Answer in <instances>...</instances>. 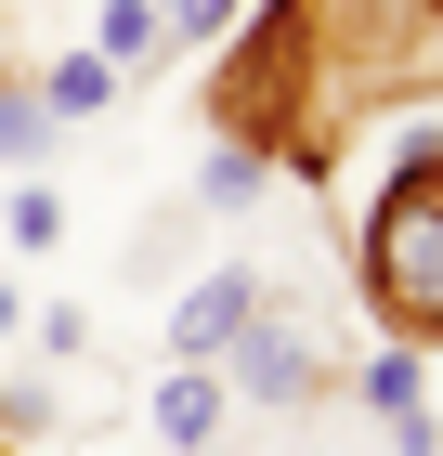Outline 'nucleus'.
<instances>
[{
    "instance_id": "1",
    "label": "nucleus",
    "mask_w": 443,
    "mask_h": 456,
    "mask_svg": "<svg viewBox=\"0 0 443 456\" xmlns=\"http://www.w3.org/2000/svg\"><path fill=\"white\" fill-rule=\"evenodd\" d=\"M365 261H378V300H391L405 326H431V339H443V143H417L405 183L378 196Z\"/></svg>"
},
{
    "instance_id": "2",
    "label": "nucleus",
    "mask_w": 443,
    "mask_h": 456,
    "mask_svg": "<svg viewBox=\"0 0 443 456\" xmlns=\"http://www.w3.org/2000/svg\"><path fill=\"white\" fill-rule=\"evenodd\" d=\"M222 391H235V404H274V418H287V404H313V391H326V352H313V326L261 300V314L235 326V352H222Z\"/></svg>"
},
{
    "instance_id": "3",
    "label": "nucleus",
    "mask_w": 443,
    "mask_h": 456,
    "mask_svg": "<svg viewBox=\"0 0 443 456\" xmlns=\"http://www.w3.org/2000/svg\"><path fill=\"white\" fill-rule=\"evenodd\" d=\"M248 314H261V274H248V261H209V274L170 300V365H222Z\"/></svg>"
},
{
    "instance_id": "4",
    "label": "nucleus",
    "mask_w": 443,
    "mask_h": 456,
    "mask_svg": "<svg viewBox=\"0 0 443 456\" xmlns=\"http://www.w3.org/2000/svg\"><path fill=\"white\" fill-rule=\"evenodd\" d=\"M222 418H235V391L209 379V365H170V379H157V430H170V456H209Z\"/></svg>"
},
{
    "instance_id": "5",
    "label": "nucleus",
    "mask_w": 443,
    "mask_h": 456,
    "mask_svg": "<svg viewBox=\"0 0 443 456\" xmlns=\"http://www.w3.org/2000/svg\"><path fill=\"white\" fill-rule=\"evenodd\" d=\"M261 183H274V157L248 131H209V157H196V209L222 222V209H261Z\"/></svg>"
},
{
    "instance_id": "6",
    "label": "nucleus",
    "mask_w": 443,
    "mask_h": 456,
    "mask_svg": "<svg viewBox=\"0 0 443 456\" xmlns=\"http://www.w3.org/2000/svg\"><path fill=\"white\" fill-rule=\"evenodd\" d=\"M53 143H66V118L39 105V78L13 66L0 78V170H53Z\"/></svg>"
},
{
    "instance_id": "7",
    "label": "nucleus",
    "mask_w": 443,
    "mask_h": 456,
    "mask_svg": "<svg viewBox=\"0 0 443 456\" xmlns=\"http://www.w3.org/2000/svg\"><path fill=\"white\" fill-rule=\"evenodd\" d=\"M92 53H104L118 78H157V66H170V27H157V0H104V13H92Z\"/></svg>"
},
{
    "instance_id": "8",
    "label": "nucleus",
    "mask_w": 443,
    "mask_h": 456,
    "mask_svg": "<svg viewBox=\"0 0 443 456\" xmlns=\"http://www.w3.org/2000/svg\"><path fill=\"white\" fill-rule=\"evenodd\" d=\"M27 78H39V105L66 118V131H78V118H104V105H118V66H104V53H53V66H27Z\"/></svg>"
},
{
    "instance_id": "9",
    "label": "nucleus",
    "mask_w": 443,
    "mask_h": 456,
    "mask_svg": "<svg viewBox=\"0 0 443 456\" xmlns=\"http://www.w3.org/2000/svg\"><path fill=\"white\" fill-rule=\"evenodd\" d=\"M196 196H183V209H157V222H144V235H131V287H157V274H170V261H183V248H196Z\"/></svg>"
},
{
    "instance_id": "10",
    "label": "nucleus",
    "mask_w": 443,
    "mask_h": 456,
    "mask_svg": "<svg viewBox=\"0 0 443 456\" xmlns=\"http://www.w3.org/2000/svg\"><path fill=\"white\" fill-rule=\"evenodd\" d=\"M0 222H13V248H53V235H66V196H53V183H13V209H0Z\"/></svg>"
},
{
    "instance_id": "11",
    "label": "nucleus",
    "mask_w": 443,
    "mask_h": 456,
    "mask_svg": "<svg viewBox=\"0 0 443 456\" xmlns=\"http://www.w3.org/2000/svg\"><path fill=\"white\" fill-rule=\"evenodd\" d=\"M248 0H157V27H170V53H196V39H222Z\"/></svg>"
},
{
    "instance_id": "12",
    "label": "nucleus",
    "mask_w": 443,
    "mask_h": 456,
    "mask_svg": "<svg viewBox=\"0 0 443 456\" xmlns=\"http://www.w3.org/2000/svg\"><path fill=\"white\" fill-rule=\"evenodd\" d=\"M365 404H378V418H391V430L417 418V352H378V365H365Z\"/></svg>"
},
{
    "instance_id": "13",
    "label": "nucleus",
    "mask_w": 443,
    "mask_h": 456,
    "mask_svg": "<svg viewBox=\"0 0 443 456\" xmlns=\"http://www.w3.org/2000/svg\"><path fill=\"white\" fill-rule=\"evenodd\" d=\"M53 418H66V404H53V379H13V391H0V430H13V444H39Z\"/></svg>"
},
{
    "instance_id": "14",
    "label": "nucleus",
    "mask_w": 443,
    "mask_h": 456,
    "mask_svg": "<svg viewBox=\"0 0 443 456\" xmlns=\"http://www.w3.org/2000/svg\"><path fill=\"white\" fill-rule=\"evenodd\" d=\"M391 456H443V430H431V418H405V444H391Z\"/></svg>"
},
{
    "instance_id": "15",
    "label": "nucleus",
    "mask_w": 443,
    "mask_h": 456,
    "mask_svg": "<svg viewBox=\"0 0 443 456\" xmlns=\"http://www.w3.org/2000/svg\"><path fill=\"white\" fill-rule=\"evenodd\" d=\"M13 326H27V287H13V274H0V339H13Z\"/></svg>"
},
{
    "instance_id": "16",
    "label": "nucleus",
    "mask_w": 443,
    "mask_h": 456,
    "mask_svg": "<svg viewBox=\"0 0 443 456\" xmlns=\"http://www.w3.org/2000/svg\"><path fill=\"white\" fill-rule=\"evenodd\" d=\"M209 456H222V444H209Z\"/></svg>"
}]
</instances>
